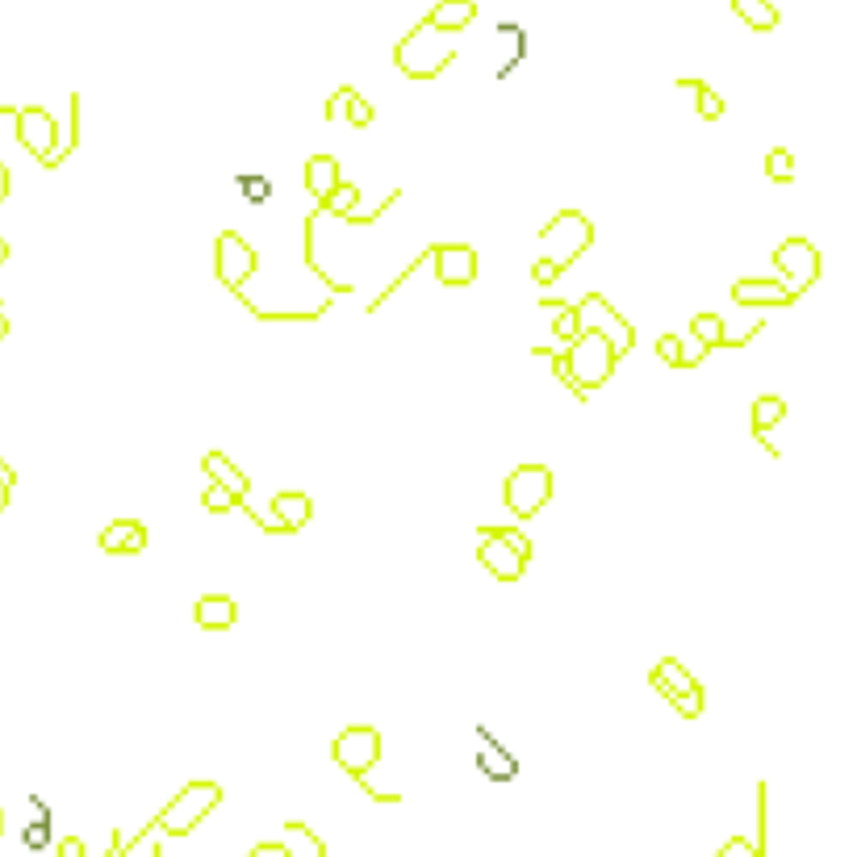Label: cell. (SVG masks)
<instances>
[{
    "label": "cell",
    "instance_id": "43",
    "mask_svg": "<svg viewBox=\"0 0 857 857\" xmlns=\"http://www.w3.org/2000/svg\"><path fill=\"white\" fill-rule=\"evenodd\" d=\"M4 334H9V314L0 310V339H4Z\"/></svg>",
    "mask_w": 857,
    "mask_h": 857
},
{
    "label": "cell",
    "instance_id": "3",
    "mask_svg": "<svg viewBox=\"0 0 857 857\" xmlns=\"http://www.w3.org/2000/svg\"><path fill=\"white\" fill-rule=\"evenodd\" d=\"M218 803H222V786L201 778V783L180 786L176 799H167V808L155 815V824L164 829V836H189Z\"/></svg>",
    "mask_w": 857,
    "mask_h": 857
},
{
    "label": "cell",
    "instance_id": "38",
    "mask_svg": "<svg viewBox=\"0 0 857 857\" xmlns=\"http://www.w3.org/2000/svg\"><path fill=\"white\" fill-rule=\"evenodd\" d=\"M247 857H289V845L285 841H260Z\"/></svg>",
    "mask_w": 857,
    "mask_h": 857
},
{
    "label": "cell",
    "instance_id": "16",
    "mask_svg": "<svg viewBox=\"0 0 857 857\" xmlns=\"http://www.w3.org/2000/svg\"><path fill=\"white\" fill-rule=\"evenodd\" d=\"M101 548L109 556H134L146 548V527L139 519H114V524L101 531Z\"/></svg>",
    "mask_w": 857,
    "mask_h": 857
},
{
    "label": "cell",
    "instance_id": "14",
    "mask_svg": "<svg viewBox=\"0 0 857 857\" xmlns=\"http://www.w3.org/2000/svg\"><path fill=\"white\" fill-rule=\"evenodd\" d=\"M732 302L737 306H790L795 297L786 293L783 281H765V277H744L732 285Z\"/></svg>",
    "mask_w": 857,
    "mask_h": 857
},
{
    "label": "cell",
    "instance_id": "15",
    "mask_svg": "<svg viewBox=\"0 0 857 857\" xmlns=\"http://www.w3.org/2000/svg\"><path fill=\"white\" fill-rule=\"evenodd\" d=\"M648 682H653V691L661 694V698H673V694H703V686L694 682V673L678 657H666V661H657V669L648 673Z\"/></svg>",
    "mask_w": 857,
    "mask_h": 857
},
{
    "label": "cell",
    "instance_id": "26",
    "mask_svg": "<svg viewBox=\"0 0 857 857\" xmlns=\"http://www.w3.org/2000/svg\"><path fill=\"white\" fill-rule=\"evenodd\" d=\"M678 89H691V93L698 96V118L703 121L724 118V96L715 93L712 84H703V80H678Z\"/></svg>",
    "mask_w": 857,
    "mask_h": 857
},
{
    "label": "cell",
    "instance_id": "25",
    "mask_svg": "<svg viewBox=\"0 0 857 857\" xmlns=\"http://www.w3.org/2000/svg\"><path fill=\"white\" fill-rule=\"evenodd\" d=\"M691 334L707 348V352H712V348H728V331H724V318H719V314H694Z\"/></svg>",
    "mask_w": 857,
    "mask_h": 857
},
{
    "label": "cell",
    "instance_id": "7",
    "mask_svg": "<svg viewBox=\"0 0 857 857\" xmlns=\"http://www.w3.org/2000/svg\"><path fill=\"white\" fill-rule=\"evenodd\" d=\"M577 327L582 331H598L602 339H611V348H615V356H627L632 352V343H636V331L627 327V318H623L602 293H586L582 302H577Z\"/></svg>",
    "mask_w": 857,
    "mask_h": 857
},
{
    "label": "cell",
    "instance_id": "32",
    "mask_svg": "<svg viewBox=\"0 0 857 857\" xmlns=\"http://www.w3.org/2000/svg\"><path fill=\"white\" fill-rule=\"evenodd\" d=\"M715 857H765L762 845L758 841H749V836H732L724 849H715Z\"/></svg>",
    "mask_w": 857,
    "mask_h": 857
},
{
    "label": "cell",
    "instance_id": "9",
    "mask_svg": "<svg viewBox=\"0 0 857 857\" xmlns=\"http://www.w3.org/2000/svg\"><path fill=\"white\" fill-rule=\"evenodd\" d=\"M214 272L222 285L243 297V281L256 277V247L243 243V235L235 231H222L214 243Z\"/></svg>",
    "mask_w": 857,
    "mask_h": 857
},
{
    "label": "cell",
    "instance_id": "20",
    "mask_svg": "<svg viewBox=\"0 0 857 857\" xmlns=\"http://www.w3.org/2000/svg\"><path fill=\"white\" fill-rule=\"evenodd\" d=\"M268 510H272V515L281 519V527H285V536H293V531H302V527L310 524L314 502H310V494H302V490H289V494H277Z\"/></svg>",
    "mask_w": 857,
    "mask_h": 857
},
{
    "label": "cell",
    "instance_id": "4",
    "mask_svg": "<svg viewBox=\"0 0 857 857\" xmlns=\"http://www.w3.org/2000/svg\"><path fill=\"white\" fill-rule=\"evenodd\" d=\"M595 243V226H590V218L577 214V210H561V214L548 222L544 231H540V260H552L561 272L570 268L586 247Z\"/></svg>",
    "mask_w": 857,
    "mask_h": 857
},
{
    "label": "cell",
    "instance_id": "22",
    "mask_svg": "<svg viewBox=\"0 0 857 857\" xmlns=\"http://www.w3.org/2000/svg\"><path fill=\"white\" fill-rule=\"evenodd\" d=\"M732 13H737L749 30H758V34H770V30H778V22H783L778 9H774L770 0H732Z\"/></svg>",
    "mask_w": 857,
    "mask_h": 857
},
{
    "label": "cell",
    "instance_id": "8",
    "mask_svg": "<svg viewBox=\"0 0 857 857\" xmlns=\"http://www.w3.org/2000/svg\"><path fill=\"white\" fill-rule=\"evenodd\" d=\"M331 758L343 774L364 778V774H373V765L381 762V732H377V728H368V724L343 728L331 744Z\"/></svg>",
    "mask_w": 857,
    "mask_h": 857
},
{
    "label": "cell",
    "instance_id": "2",
    "mask_svg": "<svg viewBox=\"0 0 857 857\" xmlns=\"http://www.w3.org/2000/svg\"><path fill=\"white\" fill-rule=\"evenodd\" d=\"M565 360H570L573 385H577V402H586L598 385L611 381V373H615V360H620V356H615L611 339H602L598 331H582L570 343V348H565Z\"/></svg>",
    "mask_w": 857,
    "mask_h": 857
},
{
    "label": "cell",
    "instance_id": "5",
    "mask_svg": "<svg viewBox=\"0 0 857 857\" xmlns=\"http://www.w3.org/2000/svg\"><path fill=\"white\" fill-rule=\"evenodd\" d=\"M774 263H778V281L786 285V293L799 302L815 281H820V251L815 243L803 235H790L774 247Z\"/></svg>",
    "mask_w": 857,
    "mask_h": 857
},
{
    "label": "cell",
    "instance_id": "29",
    "mask_svg": "<svg viewBox=\"0 0 857 857\" xmlns=\"http://www.w3.org/2000/svg\"><path fill=\"white\" fill-rule=\"evenodd\" d=\"M356 206H360V189H356V185H352V180H343V185L334 189L331 201H327V210H322V214L348 218V214H352V210H356Z\"/></svg>",
    "mask_w": 857,
    "mask_h": 857
},
{
    "label": "cell",
    "instance_id": "33",
    "mask_svg": "<svg viewBox=\"0 0 857 857\" xmlns=\"http://www.w3.org/2000/svg\"><path fill=\"white\" fill-rule=\"evenodd\" d=\"M352 96H356V89H339V93L327 101V121H348V109H352Z\"/></svg>",
    "mask_w": 857,
    "mask_h": 857
},
{
    "label": "cell",
    "instance_id": "21",
    "mask_svg": "<svg viewBox=\"0 0 857 857\" xmlns=\"http://www.w3.org/2000/svg\"><path fill=\"white\" fill-rule=\"evenodd\" d=\"M473 17H477V0H439V4L427 13V22L435 25V30H444V34L469 30Z\"/></svg>",
    "mask_w": 857,
    "mask_h": 857
},
{
    "label": "cell",
    "instance_id": "13",
    "mask_svg": "<svg viewBox=\"0 0 857 857\" xmlns=\"http://www.w3.org/2000/svg\"><path fill=\"white\" fill-rule=\"evenodd\" d=\"M343 185V172H339V160L334 155H310L306 160V189L318 201V210H327V201L334 197V189Z\"/></svg>",
    "mask_w": 857,
    "mask_h": 857
},
{
    "label": "cell",
    "instance_id": "19",
    "mask_svg": "<svg viewBox=\"0 0 857 857\" xmlns=\"http://www.w3.org/2000/svg\"><path fill=\"white\" fill-rule=\"evenodd\" d=\"M197 627H206V632H226V627H235L238 620V607L231 595H206L197 598Z\"/></svg>",
    "mask_w": 857,
    "mask_h": 857
},
{
    "label": "cell",
    "instance_id": "31",
    "mask_svg": "<svg viewBox=\"0 0 857 857\" xmlns=\"http://www.w3.org/2000/svg\"><path fill=\"white\" fill-rule=\"evenodd\" d=\"M657 356L666 360L669 368H686V343L678 334H661L657 339Z\"/></svg>",
    "mask_w": 857,
    "mask_h": 857
},
{
    "label": "cell",
    "instance_id": "30",
    "mask_svg": "<svg viewBox=\"0 0 857 857\" xmlns=\"http://www.w3.org/2000/svg\"><path fill=\"white\" fill-rule=\"evenodd\" d=\"M201 506H206V510H214V515H226V510H238V498L231 494V490H222L218 481H206Z\"/></svg>",
    "mask_w": 857,
    "mask_h": 857
},
{
    "label": "cell",
    "instance_id": "36",
    "mask_svg": "<svg viewBox=\"0 0 857 857\" xmlns=\"http://www.w3.org/2000/svg\"><path fill=\"white\" fill-rule=\"evenodd\" d=\"M373 118H377V114H373V105H368V101H364V96H352V109H348V121H352V126H356V130H364V126H373Z\"/></svg>",
    "mask_w": 857,
    "mask_h": 857
},
{
    "label": "cell",
    "instance_id": "40",
    "mask_svg": "<svg viewBox=\"0 0 857 857\" xmlns=\"http://www.w3.org/2000/svg\"><path fill=\"white\" fill-rule=\"evenodd\" d=\"M13 481H17V473H13V469L0 460V485H13Z\"/></svg>",
    "mask_w": 857,
    "mask_h": 857
},
{
    "label": "cell",
    "instance_id": "11",
    "mask_svg": "<svg viewBox=\"0 0 857 857\" xmlns=\"http://www.w3.org/2000/svg\"><path fill=\"white\" fill-rule=\"evenodd\" d=\"M431 263H435V281L439 285L465 289L477 281V251L469 243H435L427 247Z\"/></svg>",
    "mask_w": 857,
    "mask_h": 857
},
{
    "label": "cell",
    "instance_id": "27",
    "mask_svg": "<svg viewBox=\"0 0 857 857\" xmlns=\"http://www.w3.org/2000/svg\"><path fill=\"white\" fill-rule=\"evenodd\" d=\"M765 176H770L774 185H790V180H795V155H790L786 146H774V151L765 155Z\"/></svg>",
    "mask_w": 857,
    "mask_h": 857
},
{
    "label": "cell",
    "instance_id": "10",
    "mask_svg": "<svg viewBox=\"0 0 857 857\" xmlns=\"http://www.w3.org/2000/svg\"><path fill=\"white\" fill-rule=\"evenodd\" d=\"M17 143L47 167L55 160V151H59V121L50 118L47 109H38V105H25V109H17Z\"/></svg>",
    "mask_w": 857,
    "mask_h": 857
},
{
    "label": "cell",
    "instance_id": "23",
    "mask_svg": "<svg viewBox=\"0 0 857 857\" xmlns=\"http://www.w3.org/2000/svg\"><path fill=\"white\" fill-rule=\"evenodd\" d=\"M164 854V829H160V824H155V820H151V824H146L143 833L134 836V841H126V845H118V849H114V857H160ZM109 857V854H105Z\"/></svg>",
    "mask_w": 857,
    "mask_h": 857
},
{
    "label": "cell",
    "instance_id": "42",
    "mask_svg": "<svg viewBox=\"0 0 857 857\" xmlns=\"http://www.w3.org/2000/svg\"><path fill=\"white\" fill-rule=\"evenodd\" d=\"M9 494H13V485H0V510L9 506Z\"/></svg>",
    "mask_w": 857,
    "mask_h": 857
},
{
    "label": "cell",
    "instance_id": "44",
    "mask_svg": "<svg viewBox=\"0 0 857 857\" xmlns=\"http://www.w3.org/2000/svg\"><path fill=\"white\" fill-rule=\"evenodd\" d=\"M0 263H9V243L0 238Z\"/></svg>",
    "mask_w": 857,
    "mask_h": 857
},
{
    "label": "cell",
    "instance_id": "17",
    "mask_svg": "<svg viewBox=\"0 0 857 857\" xmlns=\"http://www.w3.org/2000/svg\"><path fill=\"white\" fill-rule=\"evenodd\" d=\"M201 469H206V481H218L222 490H231V494L238 498V506L247 502L251 481H247V473H243V469H235V465H231V456H226V453H206V456H201Z\"/></svg>",
    "mask_w": 857,
    "mask_h": 857
},
{
    "label": "cell",
    "instance_id": "28",
    "mask_svg": "<svg viewBox=\"0 0 857 857\" xmlns=\"http://www.w3.org/2000/svg\"><path fill=\"white\" fill-rule=\"evenodd\" d=\"M548 310H552V331H556V339L573 343L582 334V327H577V302L573 306H548Z\"/></svg>",
    "mask_w": 857,
    "mask_h": 857
},
{
    "label": "cell",
    "instance_id": "37",
    "mask_svg": "<svg viewBox=\"0 0 857 857\" xmlns=\"http://www.w3.org/2000/svg\"><path fill=\"white\" fill-rule=\"evenodd\" d=\"M556 277H561V268L552 260H536V268H531V281H536V285H552Z\"/></svg>",
    "mask_w": 857,
    "mask_h": 857
},
{
    "label": "cell",
    "instance_id": "6",
    "mask_svg": "<svg viewBox=\"0 0 857 857\" xmlns=\"http://www.w3.org/2000/svg\"><path fill=\"white\" fill-rule=\"evenodd\" d=\"M552 498V469L548 465H519L515 473L506 477V485H502V502L519 515V519H531V515H540Z\"/></svg>",
    "mask_w": 857,
    "mask_h": 857
},
{
    "label": "cell",
    "instance_id": "24",
    "mask_svg": "<svg viewBox=\"0 0 857 857\" xmlns=\"http://www.w3.org/2000/svg\"><path fill=\"white\" fill-rule=\"evenodd\" d=\"M285 836H289V857H327V845L318 841V833H310V824L289 820Z\"/></svg>",
    "mask_w": 857,
    "mask_h": 857
},
{
    "label": "cell",
    "instance_id": "41",
    "mask_svg": "<svg viewBox=\"0 0 857 857\" xmlns=\"http://www.w3.org/2000/svg\"><path fill=\"white\" fill-rule=\"evenodd\" d=\"M4 197H9V167L0 164V201H4Z\"/></svg>",
    "mask_w": 857,
    "mask_h": 857
},
{
    "label": "cell",
    "instance_id": "34",
    "mask_svg": "<svg viewBox=\"0 0 857 857\" xmlns=\"http://www.w3.org/2000/svg\"><path fill=\"white\" fill-rule=\"evenodd\" d=\"M490 531L498 536L502 544H510V548H515V552H519L524 561H531V540H527L524 531H515V527H490Z\"/></svg>",
    "mask_w": 857,
    "mask_h": 857
},
{
    "label": "cell",
    "instance_id": "12",
    "mask_svg": "<svg viewBox=\"0 0 857 857\" xmlns=\"http://www.w3.org/2000/svg\"><path fill=\"white\" fill-rule=\"evenodd\" d=\"M477 561L494 573L498 582H519V577H524V570H527L524 556H519V552H515L510 544H502L490 527H485V531H481V540H477Z\"/></svg>",
    "mask_w": 857,
    "mask_h": 857
},
{
    "label": "cell",
    "instance_id": "1",
    "mask_svg": "<svg viewBox=\"0 0 857 857\" xmlns=\"http://www.w3.org/2000/svg\"><path fill=\"white\" fill-rule=\"evenodd\" d=\"M453 59H456V47L448 43V34L435 30L427 17L394 47V63H398V72L410 75V80H431V75L444 72Z\"/></svg>",
    "mask_w": 857,
    "mask_h": 857
},
{
    "label": "cell",
    "instance_id": "18",
    "mask_svg": "<svg viewBox=\"0 0 857 857\" xmlns=\"http://www.w3.org/2000/svg\"><path fill=\"white\" fill-rule=\"evenodd\" d=\"M786 419V402L778 398V394H762L758 402H753V410H749V423H753V435L762 439L765 448H770V456H778V444H770V431L778 427Z\"/></svg>",
    "mask_w": 857,
    "mask_h": 857
},
{
    "label": "cell",
    "instance_id": "35",
    "mask_svg": "<svg viewBox=\"0 0 857 857\" xmlns=\"http://www.w3.org/2000/svg\"><path fill=\"white\" fill-rule=\"evenodd\" d=\"M477 765H485V774H494V778H510V774H515V762L498 758L494 749H485V753L477 758Z\"/></svg>",
    "mask_w": 857,
    "mask_h": 857
},
{
    "label": "cell",
    "instance_id": "39",
    "mask_svg": "<svg viewBox=\"0 0 857 857\" xmlns=\"http://www.w3.org/2000/svg\"><path fill=\"white\" fill-rule=\"evenodd\" d=\"M59 857H84V841L80 836H63L59 841Z\"/></svg>",
    "mask_w": 857,
    "mask_h": 857
}]
</instances>
